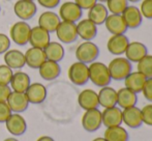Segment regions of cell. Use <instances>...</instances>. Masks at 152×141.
I'll return each instance as SVG.
<instances>
[{
	"mask_svg": "<svg viewBox=\"0 0 152 141\" xmlns=\"http://www.w3.org/2000/svg\"><path fill=\"white\" fill-rule=\"evenodd\" d=\"M89 81L98 87L108 86L112 81L108 65L100 61H93L88 65Z\"/></svg>",
	"mask_w": 152,
	"mask_h": 141,
	"instance_id": "obj_1",
	"label": "cell"
},
{
	"mask_svg": "<svg viewBox=\"0 0 152 141\" xmlns=\"http://www.w3.org/2000/svg\"><path fill=\"white\" fill-rule=\"evenodd\" d=\"M108 69L112 80L123 81L132 72V65L125 57L117 56L110 61Z\"/></svg>",
	"mask_w": 152,
	"mask_h": 141,
	"instance_id": "obj_2",
	"label": "cell"
},
{
	"mask_svg": "<svg viewBox=\"0 0 152 141\" xmlns=\"http://www.w3.org/2000/svg\"><path fill=\"white\" fill-rule=\"evenodd\" d=\"M99 56V48L92 40H84L81 43L76 49V58L78 61L90 65L93 61H96Z\"/></svg>",
	"mask_w": 152,
	"mask_h": 141,
	"instance_id": "obj_3",
	"label": "cell"
},
{
	"mask_svg": "<svg viewBox=\"0 0 152 141\" xmlns=\"http://www.w3.org/2000/svg\"><path fill=\"white\" fill-rule=\"evenodd\" d=\"M67 76L69 81L75 85L82 86L89 81V69L88 65L81 61H76L68 68Z\"/></svg>",
	"mask_w": 152,
	"mask_h": 141,
	"instance_id": "obj_4",
	"label": "cell"
},
{
	"mask_svg": "<svg viewBox=\"0 0 152 141\" xmlns=\"http://www.w3.org/2000/svg\"><path fill=\"white\" fill-rule=\"evenodd\" d=\"M31 27L26 21H19L12 25L10 29V38L18 46L28 44Z\"/></svg>",
	"mask_w": 152,
	"mask_h": 141,
	"instance_id": "obj_5",
	"label": "cell"
},
{
	"mask_svg": "<svg viewBox=\"0 0 152 141\" xmlns=\"http://www.w3.org/2000/svg\"><path fill=\"white\" fill-rule=\"evenodd\" d=\"M59 18L61 21L77 23L83 16V10L75 1H66L59 7Z\"/></svg>",
	"mask_w": 152,
	"mask_h": 141,
	"instance_id": "obj_6",
	"label": "cell"
},
{
	"mask_svg": "<svg viewBox=\"0 0 152 141\" xmlns=\"http://www.w3.org/2000/svg\"><path fill=\"white\" fill-rule=\"evenodd\" d=\"M82 127L86 132L93 133L102 126V111L98 108L86 110L82 116Z\"/></svg>",
	"mask_w": 152,
	"mask_h": 141,
	"instance_id": "obj_7",
	"label": "cell"
},
{
	"mask_svg": "<svg viewBox=\"0 0 152 141\" xmlns=\"http://www.w3.org/2000/svg\"><path fill=\"white\" fill-rule=\"evenodd\" d=\"M55 32L58 40L63 44H72L79 37L77 32V24L72 22L61 21Z\"/></svg>",
	"mask_w": 152,
	"mask_h": 141,
	"instance_id": "obj_8",
	"label": "cell"
},
{
	"mask_svg": "<svg viewBox=\"0 0 152 141\" xmlns=\"http://www.w3.org/2000/svg\"><path fill=\"white\" fill-rule=\"evenodd\" d=\"M37 6L34 1L30 0H18L14 5V12L21 21H28L35 16Z\"/></svg>",
	"mask_w": 152,
	"mask_h": 141,
	"instance_id": "obj_9",
	"label": "cell"
},
{
	"mask_svg": "<svg viewBox=\"0 0 152 141\" xmlns=\"http://www.w3.org/2000/svg\"><path fill=\"white\" fill-rule=\"evenodd\" d=\"M122 123L130 129H137L143 125L141 109L137 106L122 109Z\"/></svg>",
	"mask_w": 152,
	"mask_h": 141,
	"instance_id": "obj_10",
	"label": "cell"
},
{
	"mask_svg": "<svg viewBox=\"0 0 152 141\" xmlns=\"http://www.w3.org/2000/svg\"><path fill=\"white\" fill-rule=\"evenodd\" d=\"M4 123L7 131L14 136H21L27 131L26 119L20 113H12Z\"/></svg>",
	"mask_w": 152,
	"mask_h": 141,
	"instance_id": "obj_11",
	"label": "cell"
},
{
	"mask_svg": "<svg viewBox=\"0 0 152 141\" xmlns=\"http://www.w3.org/2000/svg\"><path fill=\"white\" fill-rule=\"evenodd\" d=\"M129 44V40L125 35H113L107 42V49L111 54L121 56Z\"/></svg>",
	"mask_w": 152,
	"mask_h": 141,
	"instance_id": "obj_12",
	"label": "cell"
},
{
	"mask_svg": "<svg viewBox=\"0 0 152 141\" xmlns=\"http://www.w3.org/2000/svg\"><path fill=\"white\" fill-rule=\"evenodd\" d=\"M121 16L128 29L138 28L143 22V16L140 12V8L136 5H128Z\"/></svg>",
	"mask_w": 152,
	"mask_h": 141,
	"instance_id": "obj_13",
	"label": "cell"
},
{
	"mask_svg": "<svg viewBox=\"0 0 152 141\" xmlns=\"http://www.w3.org/2000/svg\"><path fill=\"white\" fill-rule=\"evenodd\" d=\"M8 107L12 113H22L27 110L29 106V102L25 93H17L12 91L6 100Z\"/></svg>",
	"mask_w": 152,
	"mask_h": 141,
	"instance_id": "obj_14",
	"label": "cell"
},
{
	"mask_svg": "<svg viewBox=\"0 0 152 141\" xmlns=\"http://www.w3.org/2000/svg\"><path fill=\"white\" fill-rule=\"evenodd\" d=\"M102 125L106 128L121 126L122 123V109L118 106L104 108L102 111Z\"/></svg>",
	"mask_w": 152,
	"mask_h": 141,
	"instance_id": "obj_15",
	"label": "cell"
},
{
	"mask_svg": "<svg viewBox=\"0 0 152 141\" xmlns=\"http://www.w3.org/2000/svg\"><path fill=\"white\" fill-rule=\"evenodd\" d=\"M29 104L38 105L42 104L47 98V88L44 84L39 82L31 83L27 90L25 91Z\"/></svg>",
	"mask_w": 152,
	"mask_h": 141,
	"instance_id": "obj_16",
	"label": "cell"
},
{
	"mask_svg": "<svg viewBox=\"0 0 152 141\" xmlns=\"http://www.w3.org/2000/svg\"><path fill=\"white\" fill-rule=\"evenodd\" d=\"M50 42H51L50 32L45 30L44 28L39 27L38 25L37 26H34L33 28H31L30 36H29V42H28L31 45V47L44 49Z\"/></svg>",
	"mask_w": 152,
	"mask_h": 141,
	"instance_id": "obj_17",
	"label": "cell"
},
{
	"mask_svg": "<svg viewBox=\"0 0 152 141\" xmlns=\"http://www.w3.org/2000/svg\"><path fill=\"white\" fill-rule=\"evenodd\" d=\"M148 54V49L146 45L141 42H129L127 48L125 50V58L130 62H139L144 56Z\"/></svg>",
	"mask_w": 152,
	"mask_h": 141,
	"instance_id": "obj_18",
	"label": "cell"
},
{
	"mask_svg": "<svg viewBox=\"0 0 152 141\" xmlns=\"http://www.w3.org/2000/svg\"><path fill=\"white\" fill-rule=\"evenodd\" d=\"M104 24V26H106L107 30L112 35H125V32L128 29L121 15L109 14L108 18L106 19Z\"/></svg>",
	"mask_w": 152,
	"mask_h": 141,
	"instance_id": "obj_19",
	"label": "cell"
},
{
	"mask_svg": "<svg viewBox=\"0 0 152 141\" xmlns=\"http://www.w3.org/2000/svg\"><path fill=\"white\" fill-rule=\"evenodd\" d=\"M77 24L78 36L83 40H92L97 35V26L92 21L87 19H82Z\"/></svg>",
	"mask_w": 152,
	"mask_h": 141,
	"instance_id": "obj_20",
	"label": "cell"
},
{
	"mask_svg": "<svg viewBox=\"0 0 152 141\" xmlns=\"http://www.w3.org/2000/svg\"><path fill=\"white\" fill-rule=\"evenodd\" d=\"M78 103L82 109L90 110V109L98 108L99 103H98V95L97 93L93 89L87 88L82 90L78 95Z\"/></svg>",
	"mask_w": 152,
	"mask_h": 141,
	"instance_id": "obj_21",
	"label": "cell"
},
{
	"mask_svg": "<svg viewBox=\"0 0 152 141\" xmlns=\"http://www.w3.org/2000/svg\"><path fill=\"white\" fill-rule=\"evenodd\" d=\"M39 76L46 81H53L57 79L61 74V67L59 62L47 59L39 68H38Z\"/></svg>",
	"mask_w": 152,
	"mask_h": 141,
	"instance_id": "obj_22",
	"label": "cell"
},
{
	"mask_svg": "<svg viewBox=\"0 0 152 141\" xmlns=\"http://www.w3.org/2000/svg\"><path fill=\"white\" fill-rule=\"evenodd\" d=\"M25 55V63L30 69H37L47 60V57L45 55L44 49L34 48L31 47L24 53Z\"/></svg>",
	"mask_w": 152,
	"mask_h": 141,
	"instance_id": "obj_23",
	"label": "cell"
},
{
	"mask_svg": "<svg viewBox=\"0 0 152 141\" xmlns=\"http://www.w3.org/2000/svg\"><path fill=\"white\" fill-rule=\"evenodd\" d=\"M60 22L61 20L58 15L54 12H51V10L44 12L38 18V26L44 28L45 30H47L50 33L56 31Z\"/></svg>",
	"mask_w": 152,
	"mask_h": 141,
	"instance_id": "obj_24",
	"label": "cell"
},
{
	"mask_svg": "<svg viewBox=\"0 0 152 141\" xmlns=\"http://www.w3.org/2000/svg\"><path fill=\"white\" fill-rule=\"evenodd\" d=\"M3 59L5 65L12 70H20L26 65L24 53L18 49H10L6 51L4 53Z\"/></svg>",
	"mask_w": 152,
	"mask_h": 141,
	"instance_id": "obj_25",
	"label": "cell"
},
{
	"mask_svg": "<svg viewBox=\"0 0 152 141\" xmlns=\"http://www.w3.org/2000/svg\"><path fill=\"white\" fill-rule=\"evenodd\" d=\"M97 95L99 106L104 107V109L117 106V90L113 87L109 86V85L100 87Z\"/></svg>",
	"mask_w": 152,
	"mask_h": 141,
	"instance_id": "obj_26",
	"label": "cell"
},
{
	"mask_svg": "<svg viewBox=\"0 0 152 141\" xmlns=\"http://www.w3.org/2000/svg\"><path fill=\"white\" fill-rule=\"evenodd\" d=\"M138 103V93H134L126 87H122L117 90V106L121 109L137 106Z\"/></svg>",
	"mask_w": 152,
	"mask_h": 141,
	"instance_id": "obj_27",
	"label": "cell"
},
{
	"mask_svg": "<svg viewBox=\"0 0 152 141\" xmlns=\"http://www.w3.org/2000/svg\"><path fill=\"white\" fill-rule=\"evenodd\" d=\"M109 10L106 4L102 2H96L93 6L88 10V19L94 23L96 26L102 25L109 16Z\"/></svg>",
	"mask_w": 152,
	"mask_h": 141,
	"instance_id": "obj_28",
	"label": "cell"
},
{
	"mask_svg": "<svg viewBox=\"0 0 152 141\" xmlns=\"http://www.w3.org/2000/svg\"><path fill=\"white\" fill-rule=\"evenodd\" d=\"M30 84V77L28 76V74L19 70V72L14 73V75H12V78L10 83V87L12 88V91L25 93Z\"/></svg>",
	"mask_w": 152,
	"mask_h": 141,
	"instance_id": "obj_29",
	"label": "cell"
},
{
	"mask_svg": "<svg viewBox=\"0 0 152 141\" xmlns=\"http://www.w3.org/2000/svg\"><path fill=\"white\" fill-rule=\"evenodd\" d=\"M146 77L142 75L140 72H132L125 79H124V87L130 89L134 93H142L143 86L146 82Z\"/></svg>",
	"mask_w": 152,
	"mask_h": 141,
	"instance_id": "obj_30",
	"label": "cell"
},
{
	"mask_svg": "<svg viewBox=\"0 0 152 141\" xmlns=\"http://www.w3.org/2000/svg\"><path fill=\"white\" fill-rule=\"evenodd\" d=\"M44 52L48 60L59 62L63 59L65 51L63 46L58 42H50L44 48Z\"/></svg>",
	"mask_w": 152,
	"mask_h": 141,
	"instance_id": "obj_31",
	"label": "cell"
},
{
	"mask_svg": "<svg viewBox=\"0 0 152 141\" xmlns=\"http://www.w3.org/2000/svg\"><path fill=\"white\" fill-rule=\"evenodd\" d=\"M104 138L107 141H129V134L121 126L107 128L104 133Z\"/></svg>",
	"mask_w": 152,
	"mask_h": 141,
	"instance_id": "obj_32",
	"label": "cell"
},
{
	"mask_svg": "<svg viewBox=\"0 0 152 141\" xmlns=\"http://www.w3.org/2000/svg\"><path fill=\"white\" fill-rule=\"evenodd\" d=\"M138 72L144 75L147 79L152 78V55L147 54L141 59L139 62H137Z\"/></svg>",
	"mask_w": 152,
	"mask_h": 141,
	"instance_id": "obj_33",
	"label": "cell"
},
{
	"mask_svg": "<svg viewBox=\"0 0 152 141\" xmlns=\"http://www.w3.org/2000/svg\"><path fill=\"white\" fill-rule=\"evenodd\" d=\"M127 0H108L106 2V6L110 14L121 15L126 7L129 5Z\"/></svg>",
	"mask_w": 152,
	"mask_h": 141,
	"instance_id": "obj_34",
	"label": "cell"
},
{
	"mask_svg": "<svg viewBox=\"0 0 152 141\" xmlns=\"http://www.w3.org/2000/svg\"><path fill=\"white\" fill-rule=\"evenodd\" d=\"M14 72L6 65H0V84L10 85Z\"/></svg>",
	"mask_w": 152,
	"mask_h": 141,
	"instance_id": "obj_35",
	"label": "cell"
},
{
	"mask_svg": "<svg viewBox=\"0 0 152 141\" xmlns=\"http://www.w3.org/2000/svg\"><path fill=\"white\" fill-rule=\"evenodd\" d=\"M139 8L143 18L152 20V0H143Z\"/></svg>",
	"mask_w": 152,
	"mask_h": 141,
	"instance_id": "obj_36",
	"label": "cell"
},
{
	"mask_svg": "<svg viewBox=\"0 0 152 141\" xmlns=\"http://www.w3.org/2000/svg\"><path fill=\"white\" fill-rule=\"evenodd\" d=\"M141 113H142L143 123L152 127V103L143 107L141 109Z\"/></svg>",
	"mask_w": 152,
	"mask_h": 141,
	"instance_id": "obj_37",
	"label": "cell"
},
{
	"mask_svg": "<svg viewBox=\"0 0 152 141\" xmlns=\"http://www.w3.org/2000/svg\"><path fill=\"white\" fill-rule=\"evenodd\" d=\"M12 113V110L6 102H0V123H5Z\"/></svg>",
	"mask_w": 152,
	"mask_h": 141,
	"instance_id": "obj_38",
	"label": "cell"
},
{
	"mask_svg": "<svg viewBox=\"0 0 152 141\" xmlns=\"http://www.w3.org/2000/svg\"><path fill=\"white\" fill-rule=\"evenodd\" d=\"M142 93L147 101L152 103V78L146 79V82L142 89Z\"/></svg>",
	"mask_w": 152,
	"mask_h": 141,
	"instance_id": "obj_39",
	"label": "cell"
},
{
	"mask_svg": "<svg viewBox=\"0 0 152 141\" xmlns=\"http://www.w3.org/2000/svg\"><path fill=\"white\" fill-rule=\"evenodd\" d=\"M10 48V38L4 33H0V54H4Z\"/></svg>",
	"mask_w": 152,
	"mask_h": 141,
	"instance_id": "obj_40",
	"label": "cell"
},
{
	"mask_svg": "<svg viewBox=\"0 0 152 141\" xmlns=\"http://www.w3.org/2000/svg\"><path fill=\"white\" fill-rule=\"evenodd\" d=\"M40 6L48 10H53V8L57 7L60 3V0H36Z\"/></svg>",
	"mask_w": 152,
	"mask_h": 141,
	"instance_id": "obj_41",
	"label": "cell"
},
{
	"mask_svg": "<svg viewBox=\"0 0 152 141\" xmlns=\"http://www.w3.org/2000/svg\"><path fill=\"white\" fill-rule=\"evenodd\" d=\"M10 93H12V88L10 87V85L0 84V102H6Z\"/></svg>",
	"mask_w": 152,
	"mask_h": 141,
	"instance_id": "obj_42",
	"label": "cell"
},
{
	"mask_svg": "<svg viewBox=\"0 0 152 141\" xmlns=\"http://www.w3.org/2000/svg\"><path fill=\"white\" fill-rule=\"evenodd\" d=\"M75 2H76L82 10H88L97 2V0H75Z\"/></svg>",
	"mask_w": 152,
	"mask_h": 141,
	"instance_id": "obj_43",
	"label": "cell"
},
{
	"mask_svg": "<svg viewBox=\"0 0 152 141\" xmlns=\"http://www.w3.org/2000/svg\"><path fill=\"white\" fill-rule=\"evenodd\" d=\"M36 141H55V140L52 137H50V136H42V137H39Z\"/></svg>",
	"mask_w": 152,
	"mask_h": 141,
	"instance_id": "obj_44",
	"label": "cell"
},
{
	"mask_svg": "<svg viewBox=\"0 0 152 141\" xmlns=\"http://www.w3.org/2000/svg\"><path fill=\"white\" fill-rule=\"evenodd\" d=\"M92 141H107V140L104 139V137H96V138H94Z\"/></svg>",
	"mask_w": 152,
	"mask_h": 141,
	"instance_id": "obj_45",
	"label": "cell"
},
{
	"mask_svg": "<svg viewBox=\"0 0 152 141\" xmlns=\"http://www.w3.org/2000/svg\"><path fill=\"white\" fill-rule=\"evenodd\" d=\"M3 141H19V140L16 139V138H6V139H4Z\"/></svg>",
	"mask_w": 152,
	"mask_h": 141,
	"instance_id": "obj_46",
	"label": "cell"
},
{
	"mask_svg": "<svg viewBox=\"0 0 152 141\" xmlns=\"http://www.w3.org/2000/svg\"><path fill=\"white\" fill-rule=\"evenodd\" d=\"M128 2H132V3H136V2H139L141 1V0H127Z\"/></svg>",
	"mask_w": 152,
	"mask_h": 141,
	"instance_id": "obj_47",
	"label": "cell"
},
{
	"mask_svg": "<svg viewBox=\"0 0 152 141\" xmlns=\"http://www.w3.org/2000/svg\"><path fill=\"white\" fill-rule=\"evenodd\" d=\"M108 0H97V2H102V3H106Z\"/></svg>",
	"mask_w": 152,
	"mask_h": 141,
	"instance_id": "obj_48",
	"label": "cell"
},
{
	"mask_svg": "<svg viewBox=\"0 0 152 141\" xmlns=\"http://www.w3.org/2000/svg\"><path fill=\"white\" fill-rule=\"evenodd\" d=\"M0 12H1V6H0Z\"/></svg>",
	"mask_w": 152,
	"mask_h": 141,
	"instance_id": "obj_49",
	"label": "cell"
},
{
	"mask_svg": "<svg viewBox=\"0 0 152 141\" xmlns=\"http://www.w3.org/2000/svg\"><path fill=\"white\" fill-rule=\"evenodd\" d=\"M30 1H34V0H30Z\"/></svg>",
	"mask_w": 152,
	"mask_h": 141,
	"instance_id": "obj_50",
	"label": "cell"
},
{
	"mask_svg": "<svg viewBox=\"0 0 152 141\" xmlns=\"http://www.w3.org/2000/svg\"><path fill=\"white\" fill-rule=\"evenodd\" d=\"M7 1H10V0H7Z\"/></svg>",
	"mask_w": 152,
	"mask_h": 141,
	"instance_id": "obj_51",
	"label": "cell"
}]
</instances>
